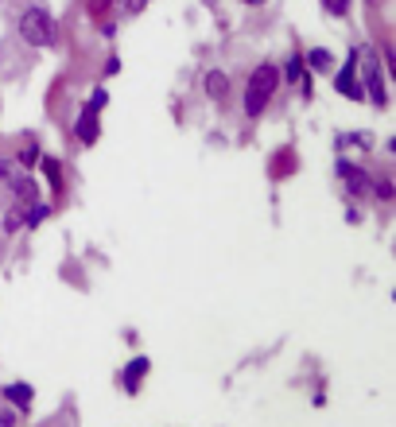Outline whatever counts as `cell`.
Listing matches in <instances>:
<instances>
[{"label":"cell","mask_w":396,"mask_h":427,"mask_svg":"<svg viewBox=\"0 0 396 427\" xmlns=\"http://www.w3.org/2000/svg\"><path fill=\"white\" fill-rule=\"evenodd\" d=\"M373 191H377V199H381V202H392V194H396V191H392V183H389V179H381V183H377V187H373Z\"/></svg>","instance_id":"d6986e66"},{"label":"cell","mask_w":396,"mask_h":427,"mask_svg":"<svg viewBox=\"0 0 396 427\" xmlns=\"http://www.w3.org/2000/svg\"><path fill=\"white\" fill-rule=\"evenodd\" d=\"M89 8H94L97 16H105V8H109V0H94V4H89Z\"/></svg>","instance_id":"484cf974"},{"label":"cell","mask_w":396,"mask_h":427,"mask_svg":"<svg viewBox=\"0 0 396 427\" xmlns=\"http://www.w3.org/2000/svg\"><path fill=\"white\" fill-rule=\"evenodd\" d=\"M0 427H16V412H0Z\"/></svg>","instance_id":"d4e9b609"},{"label":"cell","mask_w":396,"mask_h":427,"mask_svg":"<svg viewBox=\"0 0 396 427\" xmlns=\"http://www.w3.org/2000/svg\"><path fill=\"white\" fill-rule=\"evenodd\" d=\"M20 163H23V171H28L31 163H39V148H35V140H28V148H23V155H20Z\"/></svg>","instance_id":"ac0fdd59"},{"label":"cell","mask_w":396,"mask_h":427,"mask_svg":"<svg viewBox=\"0 0 396 427\" xmlns=\"http://www.w3.org/2000/svg\"><path fill=\"white\" fill-rule=\"evenodd\" d=\"M303 78H307V67H303V55H292V59H287V67L280 70V82H292V86H299Z\"/></svg>","instance_id":"7c38bea8"},{"label":"cell","mask_w":396,"mask_h":427,"mask_svg":"<svg viewBox=\"0 0 396 427\" xmlns=\"http://www.w3.org/2000/svg\"><path fill=\"white\" fill-rule=\"evenodd\" d=\"M358 82H361V89H365V97H369V105H373V109H385V105H389V89H385V67H381V59H377V51H365V67L358 62Z\"/></svg>","instance_id":"3957f363"},{"label":"cell","mask_w":396,"mask_h":427,"mask_svg":"<svg viewBox=\"0 0 396 427\" xmlns=\"http://www.w3.org/2000/svg\"><path fill=\"white\" fill-rule=\"evenodd\" d=\"M20 35L23 43L39 47V51H55L59 47V28H55V16L43 4H31L20 12Z\"/></svg>","instance_id":"6da1fadb"},{"label":"cell","mask_w":396,"mask_h":427,"mask_svg":"<svg viewBox=\"0 0 396 427\" xmlns=\"http://www.w3.org/2000/svg\"><path fill=\"white\" fill-rule=\"evenodd\" d=\"M346 144H358V148H373V133H342V136H334V148H346Z\"/></svg>","instance_id":"5bb4252c"},{"label":"cell","mask_w":396,"mask_h":427,"mask_svg":"<svg viewBox=\"0 0 396 427\" xmlns=\"http://www.w3.org/2000/svg\"><path fill=\"white\" fill-rule=\"evenodd\" d=\"M140 8H144V0H125V12H128V16H136Z\"/></svg>","instance_id":"603a6c76"},{"label":"cell","mask_w":396,"mask_h":427,"mask_svg":"<svg viewBox=\"0 0 396 427\" xmlns=\"http://www.w3.org/2000/svg\"><path fill=\"white\" fill-rule=\"evenodd\" d=\"M8 175H12V160H0V183H8Z\"/></svg>","instance_id":"7402d4cb"},{"label":"cell","mask_w":396,"mask_h":427,"mask_svg":"<svg viewBox=\"0 0 396 427\" xmlns=\"http://www.w3.org/2000/svg\"><path fill=\"white\" fill-rule=\"evenodd\" d=\"M202 89H206V97H214V101H226L229 97V78L221 70H210L206 82H202Z\"/></svg>","instance_id":"9c48e42d"},{"label":"cell","mask_w":396,"mask_h":427,"mask_svg":"<svg viewBox=\"0 0 396 427\" xmlns=\"http://www.w3.org/2000/svg\"><path fill=\"white\" fill-rule=\"evenodd\" d=\"M105 101H109V94H105V86H97L94 94H89V105H94V109H105Z\"/></svg>","instance_id":"ffe728a7"},{"label":"cell","mask_w":396,"mask_h":427,"mask_svg":"<svg viewBox=\"0 0 396 427\" xmlns=\"http://www.w3.org/2000/svg\"><path fill=\"white\" fill-rule=\"evenodd\" d=\"M326 16H350V0H323Z\"/></svg>","instance_id":"e0dca14e"},{"label":"cell","mask_w":396,"mask_h":427,"mask_svg":"<svg viewBox=\"0 0 396 427\" xmlns=\"http://www.w3.org/2000/svg\"><path fill=\"white\" fill-rule=\"evenodd\" d=\"M20 226H23V202H16V206L4 214V233H20Z\"/></svg>","instance_id":"2e32d148"},{"label":"cell","mask_w":396,"mask_h":427,"mask_svg":"<svg viewBox=\"0 0 396 427\" xmlns=\"http://www.w3.org/2000/svg\"><path fill=\"white\" fill-rule=\"evenodd\" d=\"M101 109H94V105H86V109L78 113V125H74V140L78 144H97V136H101Z\"/></svg>","instance_id":"8992f818"},{"label":"cell","mask_w":396,"mask_h":427,"mask_svg":"<svg viewBox=\"0 0 396 427\" xmlns=\"http://www.w3.org/2000/svg\"><path fill=\"white\" fill-rule=\"evenodd\" d=\"M241 4H249V8H260V4H268V0H241Z\"/></svg>","instance_id":"4316f807"},{"label":"cell","mask_w":396,"mask_h":427,"mask_svg":"<svg viewBox=\"0 0 396 427\" xmlns=\"http://www.w3.org/2000/svg\"><path fill=\"white\" fill-rule=\"evenodd\" d=\"M276 89H280V67L276 62H260V67L249 74V86H245V117L257 121L260 113L268 109Z\"/></svg>","instance_id":"7a4b0ae2"},{"label":"cell","mask_w":396,"mask_h":427,"mask_svg":"<svg viewBox=\"0 0 396 427\" xmlns=\"http://www.w3.org/2000/svg\"><path fill=\"white\" fill-rule=\"evenodd\" d=\"M47 214H51V202H28V206H23V226L28 229H35V226H43L47 221Z\"/></svg>","instance_id":"8fae6325"},{"label":"cell","mask_w":396,"mask_h":427,"mask_svg":"<svg viewBox=\"0 0 396 427\" xmlns=\"http://www.w3.org/2000/svg\"><path fill=\"white\" fill-rule=\"evenodd\" d=\"M369 4H373V0H369Z\"/></svg>","instance_id":"83f0119b"},{"label":"cell","mask_w":396,"mask_h":427,"mask_svg":"<svg viewBox=\"0 0 396 427\" xmlns=\"http://www.w3.org/2000/svg\"><path fill=\"white\" fill-rule=\"evenodd\" d=\"M148 369H152V357H144V354H140V357H132L128 365L121 369V384H125V392H128V396H136V392H140V381L148 377Z\"/></svg>","instance_id":"52a82bcc"},{"label":"cell","mask_w":396,"mask_h":427,"mask_svg":"<svg viewBox=\"0 0 396 427\" xmlns=\"http://www.w3.org/2000/svg\"><path fill=\"white\" fill-rule=\"evenodd\" d=\"M358 62H361V47H350V59H346V67L334 78V89L342 97H350V101H365V89L358 82Z\"/></svg>","instance_id":"5b68a950"},{"label":"cell","mask_w":396,"mask_h":427,"mask_svg":"<svg viewBox=\"0 0 396 427\" xmlns=\"http://www.w3.org/2000/svg\"><path fill=\"white\" fill-rule=\"evenodd\" d=\"M346 221H350V226H358V221H361V210L350 206V210H346Z\"/></svg>","instance_id":"cb8c5ba5"},{"label":"cell","mask_w":396,"mask_h":427,"mask_svg":"<svg viewBox=\"0 0 396 427\" xmlns=\"http://www.w3.org/2000/svg\"><path fill=\"white\" fill-rule=\"evenodd\" d=\"M113 74H121V59H117V55H113V59L105 62V78H113Z\"/></svg>","instance_id":"44dd1931"},{"label":"cell","mask_w":396,"mask_h":427,"mask_svg":"<svg viewBox=\"0 0 396 427\" xmlns=\"http://www.w3.org/2000/svg\"><path fill=\"white\" fill-rule=\"evenodd\" d=\"M39 167H43V175H47V183L55 187V191H59L62 187V163L55 160V155H43V160H39Z\"/></svg>","instance_id":"4fadbf2b"},{"label":"cell","mask_w":396,"mask_h":427,"mask_svg":"<svg viewBox=\"0 0 396 427\" xmlns=\"http://www.w3.org/2000/svg\"><path fill=\"white\" fill-rule=\"evenodd\" d=\"M307 67L319 70V74H326L330 67H334V59H330L326 51H319V47H315V51H307Z\"/></svg>","instance_id":"9a60e30c"},{"label":"cell","mask_w":396,"mask_h":427,"mask_svg":"<svg viewBox=\"0 0 396 427\" xmlns=\"http://www.w3.org/2000/svg\"><path fill=\"white\" fill-rule=\"evenodd\" d=\"M4 400L28 412V408H31V400H35V389H31V384H23V381H16V384H8V389H4Z\"/></svg>","instance_id":"ba28073f"},{"label":"cell","mask_w":396,"mask_h":427,"mask_svg":"<svg viewBox=\"0 0 396 427\" xmlns=\"http://www.w3.org/2000/svg\"><path fill=\"white\" fill-rule=\"evenodd\" d=\"M334 175L346 183V191H350L353 202H365L369 194H373V179H369L361 167H353L350 160H334Z\"/></svg>","instance_id":"277c9868"},{"label":"cell","mask_w":396,"mask_h":427,"mask_svg":"<svg viewBox=\"0 0 396 427\" xmlns=\"http://www.w3.org/2000/svg\"><path fill=\"white\" fill-rule=\"evenodd\" d=\"M8 187L16 191V199H20L23 206L39 199V194H35V179H31V175H8Z\"/></svg>","instance_id":"30bf717a"}]
</instances>
